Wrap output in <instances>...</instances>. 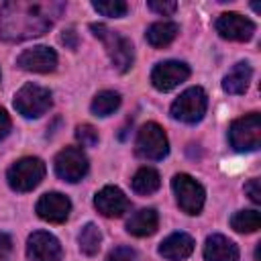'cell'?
<instances>
[{"instance_id": "24", "label": "cell", "mask_w": 261, "mask_h": 261, "mask_svg": "<svg viewBox=\"0 0 261 261\" xmlns=\"http://www.w3.org/2000/svg\"><path fill=\"white\" fill-rule=\"evenodd\" d=\"M230 226L237 232H255L261 226V214L259 210H239L232 214Z\"/></svg>"}, {"instance_id": "1", "label": "cell", "mask_w": 261, "mask_h": 261, "mask_svg": "<svg viewBox=\"0 0 261 261\" xmlns=\"http://www.w3.org/2000/svg\"><path fill=\"white\" fill-rule=\"evenodd\" d=\"M61 4L57 2H22L10 0L0 6V39L8 43L27 41L45 35L59 16Z\"/></svg>"}, {"instance_id": "30", "label": "cell", "mask_w": 261, "mask_h": 261, "mask_svg": "<svg viewBox=\"0 0 261 261\" xmlns=\"http://www.w3.org/2000/svg\"><path fill=\"white\" fill-rule=\"evenodd\" d=\"M10 253H12V239H10V234L0 230V261L8 259Z\"/></svg>"}, {"instance_id": "9", "label": "cell", "mask_w": 261, "mask_h": 261, "mask_svg": "<svg viewBox=\"0 0 261 261\" xmlns=\"http://www.w3.org/2000/svg\"><path fill=\"white\" fill-rule=\"evenodd\" d=\"M55 173L69 184L80 181L88 173V157L80 147H65L55 157Z\"/></svg>"}, {"instance_id": "21", "label": "cell", "mask_w": 261, "mask_h": 261, "mask_svg": "<svg viewBox=\"0 0 261 261\" xmlns=\"http://www.w3.org/2000/svg\"><path fill=\"white\" fill-rule=\"evenodd\" d=\"M161 186V179H159V173L153 169V167H141L135 175H133V190L137 194H153L157 192Z\"/></svg>"}, {"instance_id": "23", "label": "cell", "mask_w": 261, "mask_h": 261, "mask_svg": "<svg viewBox=\"0 0 261 261\" xmlns=\"http://www.w3.org/2000/svg\"><path fill=\"white\" fill-rule=\"evenodd\" d=\"M77 243H80V251L84 255H90V257L96 255L100 251V245H102V232H100V228L96 224L88 222L82 228V232L77 237Z\"/></svg>"}, {"instance_id": "6", "label": "cell", "mask_w": 261, "mask_h": 261, "mask_svg": "<svg viewBox=\"0 0 261 261\" xmlns=\"http://www.w3.org/2000/svg\"><path fill=\"white\" fill-rule=\"evenodd\" d=\"M135 151L139 157L149 161H159L169 153V141L165 130L157 122H147L141 126L135 143Z\"/></svg>"}, {"instance_id": "31", "label": "cell", "mask_w": 261, "mask_h": 261, "mask_svg": "<svg viewBox=\"0 0 261 261\" xmlns=\"http://www.w3.org/2000/svg\"><path fill=\"white\" fill-rule=\"evenodd\" d=\"M59 41L67 47V49H77V33L73 29H65L59 37Z\"/></svg>"}, {"instance_id": "27", "label": "cell", "mask_w": 261, "mask_h": 261, "mask_svg": "<svg viewBox=\"0 0 261 261\" xmlns=\"http://www.w3.org/2000/svg\"><path fill=\"white\" fill-rule=\"evenodd\" d=\"M147 6L161 16H169L177 10V2H173V0H149Z\"/></svg>"}, {"instance_id": "10", "label": "cell", "mask_w": 261, "mask_h": 261, "mask_svg": "<svg viewBox=\"0 0 261 261\" xmlns=\"http://www.w3.org/2000/svg\"><path fill=\"white\" fill-rule=\"evenodd\" d=\"M190 77V67L184 61H161L151 71V84L159 92H169Z\"/></svg>"}, {"instance_id": "19", "label": "cell", "mask_w": 261, "mask_h": 261, "mask_svg": "<svg viewBox=\"0 0 261 261\" xmlns=\"http://www.w3.org/2000/svg\"><path fill=\"white\" fill-rule=\"evenodd\" d=\"M157 224H159L157 212L153 208H143L126 220V230L135 237H149L157 230Z\"/></svg>"}, {"instance_id": "25", "label": "cell", "mask_w": 261, "mask_h": 261, "mask_svg": "<svg viewBox=\"0 0 261 261\" xmlns=\"http://www.w3.org/2000/svg\"><path fill=\"white\" fill-rule=\"evenodd\" d=\"M92 6H94V10H98L100 14H104V16H114V18L124 16L126 10H128L126 2H122V0H94Z\"/></svg>"}, {"instance_id": "12", "label": "cell", "mask_w": 261, "mask_h": 261, "mask_svg": "<svg viewBox=\"0 0 261 261\" xmlns=\"http://www.w3.org/2000/svg\"><path fill=\"white\" fill-rule=\"evenodd\" d=\"M27 257L29 261H59L61 245L53 234L37 230L27 241Z\"/></svg>"}, {"instance_id": "5", "label": "cell", "mask_w": 261, "mask_h": 261, "mask_svg": "<svg viewBox=\"0 0 261 261\" xmlns=\"http://www.w3.org/2000/svg\"><path fill=\"white\" fill-rule=\"evenodd\" d=\"M206 108H208L206 92L200 86H194V88H188L186 92H181L179 98L171 104V116L175 120L194 124V122L204 118Z\"/></svg>"}, {"instance_id": "18", "label": "cell", "mask_w": 261, "mask_h": 261, "mask_svg": "<svg viewBox=\"0 0 261 261\" xmlns=\"http://www.w3.org/2000/svg\"><path fill=\"white\" fill-rule=\"evenodd\" d=\"M253 77V69L247 61H239L222 80V90L228 94H245L249 82Z\"/></svg>"}, {"instance_id": "2", "label": "cell", "mask_w": 261, "mask_h": 261, "mask_svg": "<svg viewBox=\"0 0 261 261\" xmlns=\"http://www.w3.org/2000/svg\"><path fill=\"white\" fill-rule=\"evenodd\" d=\"M90 29H92L94 37H98V39L104 43L106 53H108L112 65H114L120 73L128 71V69L133 67V61H135V51H133L130 39H126V37L120 35L118 31L108 29L106 24L94 22V24H90Z\"/></svg>"}, {"instance_id": "15", "label": "cell", "mask_w": 261, "mask_h": 261, "mask_svg": "<svg viewBox=\"0 0 261 261\" xmlns=\"http://www.w3.org/2000/svg\"><path fill=\"white\" fill-rule=\"evenodd\" d=\"M71 212V202L59 192H47L37 202V214L47 222H65Z\"/></svg>"}, {"instance_id": "4", "label": "cell", "mask_w": 261, "mask_h": 261, "mask_svg": "<svg viewBox=\"0 0 261 261\" xmlns=\"http://www.w3.org/2000/svg\"><path fill=\"white\" fill-rule=\"evenodd\" d=\"M45 175V163L39 157H22L10 165L6 179L8 186L16 192H31L41 184Z\"/></svg>"}, {"instance_id": "7", "label": "cell", "mask_w": 261, "mask_h": 261, "mask_svg": "<svg viewBox=\"0 0 261 261\" xmlns=\"http://www.w3.org/2000/svg\"><path fill=\"white\" fill-rule=\"evenodd\" d=\"M171 188H173L177 206L186 214H200V210L204 206V200H206V192L192 175H188V173L173 175Z\"/></svg>"}, {"instance_id": "29", "label": "cell", "mask_w": 261, "mask_h": 261, "mask_svg": "<svg viewBox=\"0 0 261 261\" xmlns=\"http://www.w3.org/2000/svg\"><path fill=\"white\" fill-rule=\"evenodd\" d=\"M245 194L251 198V202H255V204L261 202V181H259V177H253L245 184Z\"/></svg>"}, {"instance_id": "26", "label": "cell", "mask_w": 261, "mask_h": 261, "mask_svg": "<svg viewBox=\"0 0 261 261\" xmlns=\"http://www.w3.org/2000/svg\"><path fill=\"white\" fill-rule=\"evenodd\" d=\"M75 139L82 147H94L98 143V130L92 124H80L75 128Z\"/></svg>"}, {"instance_id": "3", "label": "cell", "mask_w": 261, "mask_h": 261, "mask_svg": "<svg viewBox=\"0 0 261 261\" xmlns=\"http://www.w3.org/2000/svg\"><path fill=\"white\" fill-rule=\"evenodd\" d=\"M228 141L237 151H257L261 147V116L259 112L245 114L232 120Z\"/></svg>"}, {"instance_id": "32", "label": "cell", "mask_w": 261, "mask_h": 261, "mask_svg": "<svg viewBox=\"0 0 261 261\" xmlns=\"http://www.w3.org/2000/svg\"><path fill=\"white\" fill-rule=\"evenodd\" d=\"M10 126H12V122H10L8 112L4 108H0V141L10 133Z\"/></svg>"}, {"instance_id": "8", "label": "cell", "mask_w": 261, "mask_h": 261, "mask_svg": "<svg viewBox=\"0 0 261 261\" xmlns=\"http://www.w3.org/2000/svg\"><path fill=\"white\" fill-rule=\"evenodd\" d=\"M49 106H51V92L37 84H24L14 96V108L27 118H37L45 114Z\"/></svg>"}, {"instance_id": "16", "label": "cell", "mask_w": 261, "mask_h": 261, "mask_svg": "<svg viewBox=\"0 0 261 261\" xmlns=\"http://www.w3.org/2000/svg\"><path fill=\"white\" fill-rule=\"evenodd\" d=\"M206 261H239V247L224 234H210L204 243Z\"/></svg>"}, {"instance_id": "22", "label": "cell", "mask_w": 261, "mask_h": 261, "mask_svg": "<svg viewBox=\"0 0 261 261\" xmlns=\"http://www.w3.org/2000/svg\"><path fill=\"white\" fill-rule=\"evenodd\" d=\"M120 106V94L114 90H102L92 100V112L96 116H110Z\"/></svg>"}, {"instance_id": "11", "label": "cell", "mask_w": 261, "mask_h": 261, "mask_svg": "<svg viewBox=\"0 0 261 261\" xmlns=\"http://www.w3.org/2000/svg\"><path fill=\"white\" fill-rule=\"evenodd\" d=\"M216 31L222 39H228V41H249L255 33V22L249 20L247 16L239 14V12H224L216 18Z\"/></svg>"}, {"instance_id": "20", "label": "cell", "mask_w": 261, "mask_h": 261, "mask_svg": "<svg viewBox=\"0 0 261 261\" xmlns=\"http://www.w3.org/2000/svg\"><path fill=\"white\" fill-rule=\"evenodd\" d=\"M177 33H179V27H177L175 22H171V20H161V22H153V24L147 29L145 37H147V43H149L151 47L161 49V47H167V45L177 37Z\"/></svg>"}, {"instance_id": "17", "label": "cell", "mask_w": 261, "mask_h": 261, "mask_svg": "<svg viewBox=\"0 0 261 261\" xmlns=\"http://www.w3.org/2000/svg\"><path fill=\"white\" fill-rule=\"evenodd\" d=\"M194 251V239L186 232H173L159 245V255L169 261H181Z\"/></svg>"}, {"instance_id": "28", "label": "cell", "mask_w": 261, "mask_h": 261, "mask_svg": "<svg viewBox=\"0 0 261 261\" xmlns=\"http://www.w3.org/2000/svg\"><path fill=\"white\" fill-rule=\"evenodd\" d=\"M106 261H135V251L130 247H116L108 253Z\"/></svg>"}, {"instance_id": "14", "label": "cell", "mask_w": 261, "mask_h": 261, "mask_svg": "<svg viewBox=\"0 0 261 261\" xmlns=\"http://www.w3.org/2000/svg\"><path fill=\"white\" fill-rule=\"evenodd\" d=\"M94 206H96V210H98L102 216L118 218V216H122V214L128 210L130 202H128V198L124 196V192H122L120 188H116V186H106V188H102V190L94 196Z\"/></svg>"}, {"instance_id": "13", "label": "cell", "mask_w": 261, "mask_h": 261, "mask_svg": "<svg viewBox=\"0 0 261 261\" xmlns=\"http://www.w3.org/2000/svg\"><path fill=\"white\" fill-rule=\"evenodd\" d=\"M18 67L27 69V71H35V73H49L55 69L57 65V53L51 47L39 45V47H31L24 49L18 59H16Z\"/></svg>"}]
</instances>
